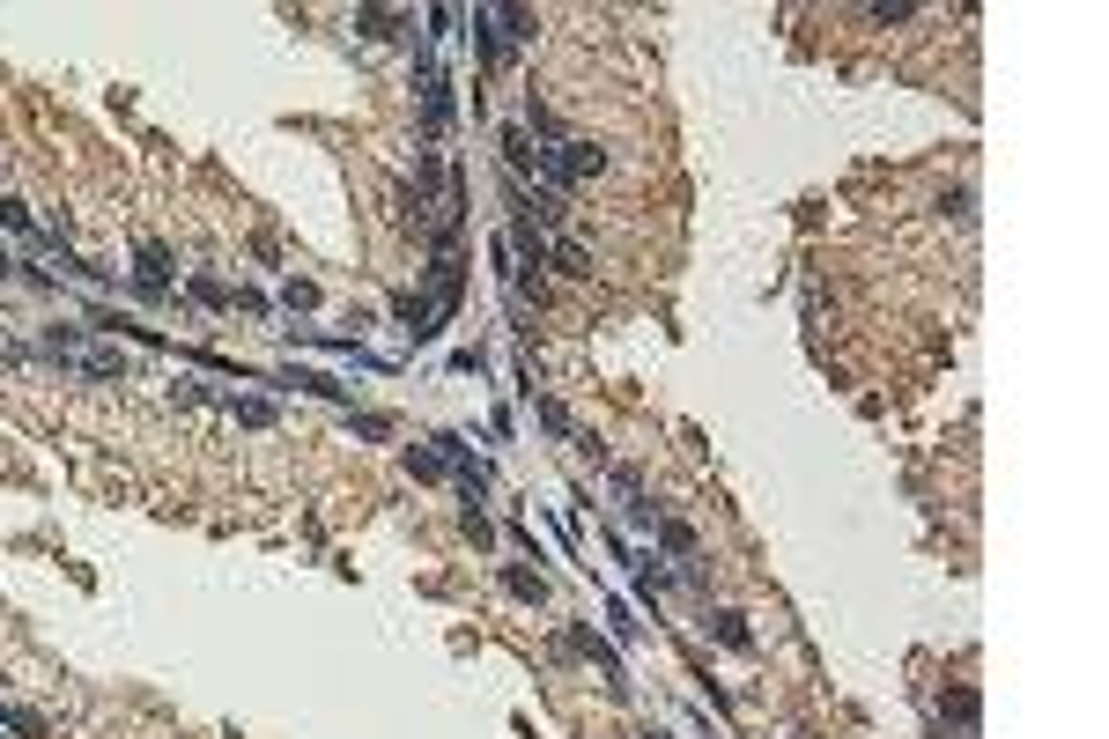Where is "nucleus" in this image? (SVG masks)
Masks as SVG:
<instances>
[{
  "mask_svg": "<svg viewBox=\"0 0 1109 739\" xmlns=\"http://www.w3.org/2000/svg\"><path fill=\"white\" fill-rule=\"evenodd\" d=\"M599 170H607V148H592L577 134H555L548 148H540V178L548 185H585V178H599Z\"/></svg>",
  "mask_w": 1109,
  "mask_h": 739,
  "instance_id": "1",
  "label": "nucleus"
},
{
  "mask_svg": "<svg viewBox=\"0 0 1109 739\" xmlns=\"http://www.w3.org/2000/svg\"><path fill=\"white\" fill-rule=\"evenodd\" d=\"M570 651H585V658H592V666H599V673H607V688H614V695H622V688H629V680H622V666H614V651H607V643H599L592 629H570Z\"/></svg>",
  "mask_w": 1109,
  "mask_h": 739,
  "instance_id": "2",
  "label": "nucleus"
},
{
  "mask_svg": "<svg viewBox=\"0 0 1109 739\" xmlns=\"http://www.w3.org/2000/svg\"><path fill=\"white\" fill-rule=\"evenodd\" d=\"M710 636H718L725 651H755V636H747V621L732 614V606H718V614H710Z\"/></svg>",
  "mask_w": 1109,
  "mask_h": 739,
  "instance_id": "3",
  "label": "nucleus"
},
{
  "mask_svg": "<svg viewBox=\"0 0 1109 739\" xmlns=\"http://www.w3.org/2000/svg\"><path fill=\"white\" fill-rule=\"evenodd\" d=\"M503 156H511V170H540V141L525 134V126H511V134H503Z\"/></svg>",
  "mask_w": 1109,
  "mask_h": 739,
  "instance_id": "4",
  "label": "nucleus"
},
{
  "mask_svg": "<svg viewBox=\"0 0 1109 739\" xmlns=\"http://www.w3.org/2000/svg\"><path fill=\"white\" fill-rule=\"evenodd\" d=\"M82 370L89 377H126V355L119 348H82Z\"/></svg>",
  "mask_w": 1109,
  "mask_h": 739,
  "instance_id": "5",
  "label": "nucleus"
},
{
  "mask_svg": "<svg viewBox=\"0 0 1109 739\" xmlns=\"http://www.w3.org/2000/svg\"><path fill=\"white\" fill-rule=\"evenodd\" d=\"M548 259H555V267H562V274H577V281H585V274H592V252H585V244H570V237H562V244H555V252H548Z\"/></svg>",
  "mask_w": 1109,
  "mask_h": 739,
  "instance_id": "6",
  "label": "nucleus"
},
{
  "mask_svg": "<svg viewBox=\"0 0 1109 739\" xmlns=\"http://www.w3.org/2000/svg\"><path fill=\"white\" fill-rule=\"evenodd\" d=\"M222 407H230L244 429H267V422H274V407H267V400H222Z\"/></svg>",
  "mask_w": 1109,
  "mask_h": 739,
  "instance_id": "7",
  "label": "nucleus"
},
{
  "mask_svg": "<svg viewBox=\"0 0 1109 739\" xmlns=\"http://www.w3.org/2000/svg\"><path fill=\"white\" fill-rule=\"evenodd\" d=\"M407 466H415V481H444V451L429 444V451H407Z\"/></svg>",
  "mask_w": 1109,
  "mask_h": 739,
  "instance_id": "8",
  "label": "nucleus"
},
{
  "mask_svg": "<svg viewBox=\"0 0 1109 739\" xmlns=\"http://www.w3.org/2000/svg\"><path fill=\"white\" fill-rule=\"evenodd\" d=\"M503 584H511V592H518V599H533V606H540V599H548V584H540L533 570H503Z\"/></svg>",
  "mask_w": 1109,
  "mask_h": 739,
  "instance_id": "9",
  "label": "nucleus"
},
{
  "mask_svg": "<svg viewBox=\"0 0 1109 739\" xmlns=\"http://www.w3.org/2000/svg\"><path fill=\"white\" fill-rule=\"evenodd\" d=\"M659 540H666V555L695 562V533H688V525H659Z\"/></svg>",
  "mask_w": 1109,
  "mask_h": 739,
  "instance_id": "10",
  "label": "nucleus"
},
{
  "mask_svg": "<svg viewBox=\"0 0 1109 739\" xmlns=\"http://www.w3.org/2000/svg\"><path fill=\"white\" fill-rule=\"evenodd\" d=\"M45 348H52V355H74V348H82V333H74V326H45Z\"/></svg>",
  "mask_w": 1109,
  "mask_h": 739,
  "instance_id": "11",
  "label": "nucleus"
},
{
  "mask_svg": "<svg viewBox=\"0 0 1109 739\" xmlns=\"http://www.w3.org/2000/svg\"><path fill=\"white\" fill-rule=\"evenodd\" d=\"M193 296H200V303H215V311H222V303H230V289H222L215 274H193Z\"/></svg>",
  "mask_w": 1109,
  "mask_h": 739,
  "instance_id": "12",
  "label": "nucleus"
},
{
  "mask_svg": "<svg viewBox=\"0 0 1109 739\" xmlns=\"http://www.w3.org/2000/svg\"><path fill=\"white\" fill-rule=\"evenodd\" d=\"M0 222H8V230H23V237H37L30 215H23V200H0Z\"/></svg>",
  "mask_w": 1109,
  "mask_h": 739,
  "instance_id": "13",
  "label": "nucleus"
},
{
  "mask_svg": "<svg viewBox=\"0 0 1109 739\" xmlns=\"http://www.w3.org/2000/svg\"><path fill=\"white\" fill-rule=\"evenodd\" d=\"M644 739H666V732H644Z\"/></svg>",
  "mask_w": 1109,
  "mask_h": 739,
  "instance_id": "14",
  "label": "nucleus"
},
{
  "mask_svg": "<svg viewBox=\"0 0 1109 739\" xmlns=\"http://www.w3.org/2000/svg\"><path fill=\"white\" fill-rule=\"evenodd\" d=\"M0 267H8V259H0Z\"/></svg>",
  "mask_w": 1109,
  "mask_h": 739,
  "instance_id": "15",
  "label": "nucleus"
}]
</instances>
